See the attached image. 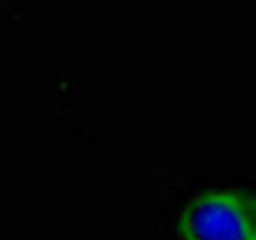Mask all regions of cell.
Listing matches in <instances>:
<instances>
[{"label":"cell","mask_w":256,"mask_h":240,"mask_svg":"<svg viewBox=\"0 0 256 240\" xmlns=\"http://www.w3.org/2000/svg\"><path fill=\"white\" fill-rule=\"evenodd\" d=\"M182 240H256V194L212 190L196 195L178 224Z\"/></svg>","instance_id":"6da1fadb"}]
</instances>
